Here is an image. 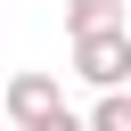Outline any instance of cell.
Masks as SVG:
<instances>
[{
	"label": "cell",
	"instance_id": "cell-1",
	"mask_svg": "<svg viewBox=\"0 0 131 131\" xmlns=\"http://www.w3.org/2000/svg\"><path fill=\"white\" fill-rule=\"evenodd\" d=\"M74 74L90 90H123L131 82V33L106 25V33H74Z\"/></svg>",
	"mask_w": 131,
	"mask_h": 131
},
{
	"label": "cell",
	"instance_id": "cell-2",
	"mask_svg": "<svg viewBox=\"0 0 131 131\" xmlns=\"http://www.w3.org/2000/svg\"><path fill=\"white\" fill-rule=\"evenodd\" d=\"M57 106H66V98H57V74H16V82H8V106H0V115H8L16 131H33V123H49Z\"/></svg>",
	"mask_w": 131,
	"mask_h": 131
},
{
	"label": "cell",
	"instance_id": "cell-3",
	"mask_svg": "<svg viewBox=\"0 0 131 131\" xmlns=\"http://www.w3.org/2000/svg\"><path fill=\"white\" fill-rule=\"evenodd\" d=\"M123 25V0H66V33H106Z\"/></svg>",
	"mask_w": 131,
	"mask_h": 131
},
{
	"label": "cell",
	"instance_id": "cell-4",
	"mask_svg": "<svg viewBox=\"0 0 131 131\" xmlns=\"http://www.w3.org/2000/svg\"><path fill=\"white\" fill-rule=\"evenodd\" d=\"M90 131H131V90H98V106H90Z\"/></svg>",
	"mask_w": 131,
	"mask_h": 131
},
{
	"label": "cell",
	"instance_id": "cell-5",
	"mask_svg": "<svg viewBox=\"0 0 131 131\" xmlns=\"http://www.w3.org/2000/svg\"><path fill=\"white\" fill-rule=\"evenodd\" d=\"M33 131H90V123H74V115L57 106V115H49V123H33Z\"/></svg>",
	"mask_w": 131,
	"mask_h": 131
},
{
	"label": "cell",
	"instance_id": "cell-6",
	"mask_svg": "<svg viewBox=\"0 0 131 131\" xmlns=\"http://www.w3.org/2000/svg\"><path fill=\"white\" fill-rule=\"evenodd\" d=\"M0 106H8V90H0Z\"/></svg>",
	"mask_w": 131,
	"mask_h": 131
}]
</instances>
